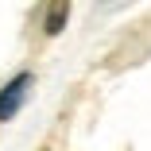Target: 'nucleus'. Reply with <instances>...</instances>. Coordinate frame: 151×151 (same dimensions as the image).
Here are the masks:
<instances>
[{
  "label": "nucleus",
  "mask_w": 151,
  "mask_h": 151,
  "mask_svg": "<svg viewBox=\"0 0 151 151\" xmlns=\"http://www.w3.org/2000/svg\"><path fill=\"white\" fill-rule=\"evenodd\" d=\"M66 19H70V4H66V0H58V4L47 8V23H43V31H47V35H58Z\"/></svg>",
  "instance_id": "f03ea898"
},
{
  "label": "nucleus",
  "mask_w": 151,
  "mask_h": 151,
  "mask_svg": "<svg viewBox=\"0 0 151 151\" xmlns=\"http://www.w3.org/2000/svg\"><path fill=\"white\" fill-rule=\"evenodd\" d=\"M27 89H31V74H16L4 89H0V124H4V120H12L19 109H23V101H27Z\"/></svg>",
  "instance_id": "f257e3e1"
}]
</instances>
